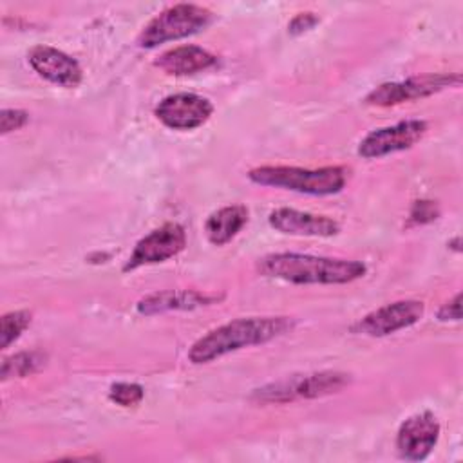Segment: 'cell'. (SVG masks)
Listing matches in <instances>:
<instances>
[{"label": "cell", "instance_id": "cell-1", "mask_svg": "<svg viewBox=\"0 0 463 463\" xmlns=\"http://www.w3.org/2000/svg\"><path fill=\"white\" fill-rule=\"evenodd\" d=\"M257 269L264 277L291 284H347L367 271L360 260L307 253H271L257 262Z\"/></svg>", "mask_w": 463, "mask_h": 463}, {"label": "cell", "instance_id": "cell-2", "mask_svg": "<svg viewBox=\"0 0 463 463\" xmlns=\"http://www.w3.org/2000/svg\"><path fill=\"white\" fill-rule=\"evenodd\" d=\"M291 327L293 320L289 317L237 318L197 338L188 351V360L192 364H208L232 351L266 344Z\"/></svg>", "mask_w": 463, "mask_h": 463}, {"label": "cell", "instance_id": "cell-3", "mask_svg": "<svg viewBox=\"0 0 463 463\" xmlns=\"http://www.w3.org/2000/svg\"><path fill=\"white\" fill-rule=\"evenodd\" d=\"M251 183L260 186L284 188L309 195L338 194L347 181L344 166L298 168V166H257L248 172Z\"/></svg>", "mask_w": 463, "mask_h": 463}, {"label": "cell", "instance_id": "cell-4", "mask_svg": "<svg viewBox=\"0 0 463 463\" xmlns=\"http://www.w3.org/2000/svg\"><path fill=\"white\" fill-rule=\"evenodd\" d=\"M212 20L206 7L195 4H175L154 16L137 36V45L145 49L157 47L159 43L179 40L204 29Z\"/></svg>", "mask_w": 463, "mask_h": 463}, {"label": "cell", "instance_id": "cell-5", "mask_svg": "<svg viewBox=\"0 0 463 463\" xmlns=\"http://www.w3.org/2000/svg\"><path fill=\"white\" fill-rule=\"evenodd\" d=\"M349 383V374L338 371H322L311 374L289 376L280 382L255 389L251 398L259 403H288L300 398H320L342 391Z\"/></svg>", "mask_w": 463, "mask_h": 463}, {"label": "cell", "instance_id": "cell-6", "mask_svg": "<svg viewBox=\"0 0 463 463\" xmlns=\"http://www.w3.org/2000/svg\"><path fill=\"white\" fill-rule=\"evenodd\" d=\"M461 83V74H421V76H411L402 81H389L382 83L376 89H373L365 96L367 105L376 107H391L403 101H412L418 98L430 96L434 92H439L447 87H458Z\"/></svg>", "mask_w": 463, "mask_h": 463}, {"label": "cell", "instance_id": "cell-7", "mask_svg": "<svg viewBox=\"0 0 463 463\" xmlns=\"http://www.w3.org/2000/svg\"><path fill=\"white\" fill-rule=\"evenodd\" d=\"M186 246V232L177 222H166L148 235H145L141 241H137L132 255L123 266V271L137 269L145 264H156L163 262L170 257H175L179 251H183Z\"/></svg>", "mask_w": 463, "mask_h": 463}, {"label": "cell", "instance_id": "cell-8", "mask_svg": "<svg viewBox=\"0 0 463 463\" xmlns=\"http://www.w3.org/2000/svg\"><path fill=\"white\" fill-rule=\"evenodd\" d=\"M423 311L425 306L420 300H396L367 313L364 318L351 326V331L367 336H385L411 327L423 317Z\"/></svg>", "mask_w": 463, "mask_h": 463}, {"label": "cell", "instance_id": "cell-9", "mask_svg": "<svg viewBox=\"0 0 463 463\" xmlns=\"http://www.w3.org/2000/svg\"><path fill=\"white\" fill-rule=\"evenodd\" d=\"M213 112L210 99L194 92H177L163 98L154 114L156 118L174 130H192L208 121Z\"/></svg>", "mask_w": 463, "mask_h": 463}, {"label": "cell", "instance_id": "cell-10", "mask_svg": "<svg viewBox=\"0 0 463 463\" xmlns=\"http://www.w3.org/2000/svg\"><path fill=\"white\" fill-rule=\"evenodd\" d=\"M427 132V123L423 119H407L391 127H382L369 132L358 145V154L365 159L382 157L418 143Z\"/></svg>", "mask_w": 463, "mask_h": 463}, {"label": "cell", "instance_id": "cell-11", "mask_svg": "<svg viewBox=\"0 0 463 463\" xmlns=\"http://www.w3.org/2000/svg\"><path fill=\"white\" fill-rule=\"evenodd\" d=\"M439 423L429 411L407 418L396 434V449L409 461L425 459L438 443Z\"/></svg>", "mask_w": 463, "mask_h": 463}, {"label": "cell", "instance_id": "cell-12", "mask_svg": "<svg viewBox=\"0 0 463 463\" xmlns=\"http://www.w3.org/2000/svg\"><path fill=\"white\" fill-rule=\"evenodd\" d=\"M27 60L38 76L60 87H76L83 78L81 67L74 58L49 45L33 47Z\"/></svg>", "mask_w": 463, "mask_h": 463}, {"label": "cell", "instance_id": "cell-13", "mask_svg": "<svg viewBox=\"0 0 463 463\" xmlns=\"http://www.w3.org/2000/svg\"><path fill=\"white\" fill-rule=\"evenodd\" d=\"M224 295L208 293V291H195V289H166V291H156L146 297H143L136 309L141 315H157L165 311H190L203 306L215 304L222 300Z\"/></svg>", "mask_w": 463, "mask_h": 463}, {"label": "cell", "instance_id": "cell-14", "mask_svg": "<svg viewBox=\"0 0 463 463\" xmlns=\"http://www.w3.org/2000/svg\"><path fill=\"white\" fill-rule=\"evenodd\" d=\"M269 224L280 233L306 235V237H331L340 226L327 215L300 212L295 208H277L269 213Z\"/></svg>", "mask_w": 463, "mask_h": 463}, {"label": "cell", "instance_id": "cell-15", "mask_svg": "<svg viewBox=\"0 0 463 463\" xmlns=\"http://www.w3.org/2000/svg\"><path fill=\"white\" fill-rule=\"evenodd\" d=\"M217 63V56L210 51L197 47V45H179L174 47L154 61L156 67H159L163 72L172 76H186L194 74L204 69H210Z\"/></svg>", "mask_w": 463, "mask_h": 463}, {"label": "cell", "instance_id": "cell-16", "mask_svg": "<svg viewBox=\"0 0 463 463\" xmlns=\"http://www.w3.org/2000/svg\"><path fill=\"white\" fill-rule=\"evenodd\" d=\"M248 222V208L242 204L222 206L213 212L204 222V233L215 246L230 242Z\"/></svg>", "mask_w": 463, "mask_h": 463}, {"label": "cell", "instance_id": "cell-17", "mask_svg": "<svg viewBox=\"0 0 463 463\" xmlns=\"http://www.w3.org/2000/svg\"><path fill=\"white\" fill-rule=\"evenodd\" d=\"M45 364V354L40 351H22L2 362V380L24 378L36 373Z\"/></svg>", "mask_w": 463, "mask_h": 463}, {"label": "cell", "instance_id": "cell-18", "mask_svg": "<svg viewBox=\"0 0 463 463\" xmlns=\"http://www.w3.org/2000/svg\"><path fill=\"white\" fill-rule=\"evenodd\" d=\"M31 324V313L25 309L9 311L0 318V347L7 349Z\"/></svg>", "mask_w": 463, "mask_h": 463}, {"label": "cell", "instance_id": "cell-19", "mask_svg": "<svg viewBox=\"0 0 463 463\" xmlns=\"http://www.w3.org/2000/svg\"><path fill=\"white\" fill-rule=\"evenodd\" d=\"M143 394H145L143 387L139 383H130V382H118L109 391V398L121 407L137 405L143 400Z\"/></svg>", "mask_w": 463, "mask_h": 463}, {"label": "cell", "instance_id": "cell-20", "mask_svg": "<svg viewBox=\"0 0 463 463\" xmlns=\"http://www.w3.org/2000/svg\"><path fill=\"white\" fill-rule=\"evenodd\" d=\"M439 210L438 204L432 201H416L411 208L409 213V224L411 226H418V224H427L432 222L434 219H438Z\"/></svg>", "mask_w": 463, "mask_h": 463}, {"label": "cell", "instance_id": "cell-21", "mask_svg": "<svg viewBox=\"0 0 463 463\" xmlns=\"http://www.w3.org/2000/svg\"><path fill=\"white\" fill-rule=\"evenodd\" d=\"M29 121V114L20 109H4L0 112V128L2 134H9L13 130L22 128Z\"/></svg>", "mask_w": 463, "mask_h": 463}, {"label": "cell", "instance_id": "cell-22", "mask_svg": "<svg viewBox=\"0 0 463 463\" xmlns=\"http://www.w3.org/2000/svg\"><path fill=\"white\" fill-rule=\"evenodd\" d=\"M318 24V16L315 13H298L291 22H289V33L291 34H300L304 31L313 29Z\"/></svg>", "mask_w": 463, "mask_h": 463}, {"label": "cell", "instance_id": "cell-23", "mask_svg": "<svg viewBox=\"0 0 463 463\" xmlns=\"http://www.w3.org/2000/svg\"><path fill=\"white\" fill-rule=\"evenodd\" d=\"M461 318V293H458L450 302L443 304L438 311V320L449 322V320H459Z\"/></svg>", "mask_w": 463, "mask_h": 463}]
</instances>
